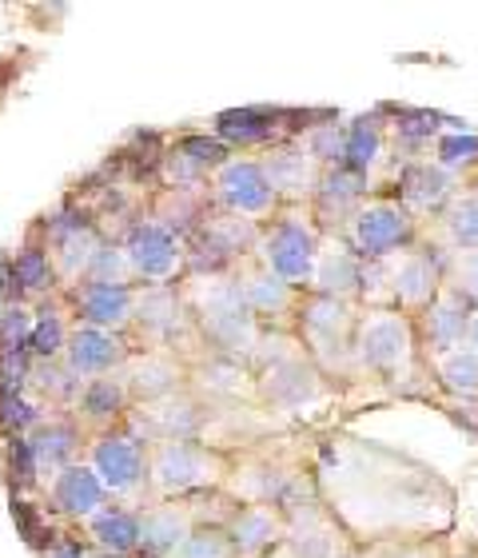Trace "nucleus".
Returning <instances> with one entry per match:
<instances>
[{
  "mask_svg": "<svg viewBox=\"0 0 478 558\" xmlns=\"http://www.w3.org/2000/svg\"><path fill=\"white\" fill-rule=\"evenodd\" d=\"M232 466L216 447L199 439L148 442V499L184 502L228 487Z\"/></svg>",
  "mask_w": 478,
  "mask_h": 558,
  "instance_id": "nucleus-1",
  "label": "nucleus"
},
{
  "mask_svg": "<svg viewBox=\"0 0 478 558\" xmlns=\"http://www.w3.org/2000/svg\"><path fill=\"white\" fill-rule=\"evenodd\" d=\"M355 303L347 300H331V295H311L304 291V300L295 307V331H299V343L311 355L323 375H347L359 372L355 367Z\"/></svg>",
  "mask_w": 478,
  "mask_h": 558,
  "instance_id": "nucleus-2",
  "label": "nucleus"
},
{
  "mask_svg": "<svg viewBox=\"0 0 478 558\" xmlns=\"http://www.w3.org/2000/svg\"><path fill=\"white\" fill-rule=\"evenodd\" d=\"M351 348H355L359 372H371L379 379H403L415 367V351H419L415 315L399 312V307H367L359 312Z\"/></svg>",
  "mask_w": 478,
  "mask_h": 558,
  "instance_id": "nucleus-3",
  "label": "nucleus"
},
{
  "mask_svg": "<svg viewBox=\"0 0 478 558\" xmlns=\"http://www.w3.org/2000/svg\"><path fill=\"white\" fill-rule=\"evenodd\" d=\"M319 244H323V232L311 220V208H280L275 220L263 223L256 259L268 271H275L283 283H292L295 291H307L319 259Z\"/></svg>",
  "mask_w": 478,
  "mask_h": 558,
  "instance_id": "nucleus-4",
  "label": "nucleus"
},
{
  "mask_svg": "<svg viewBox=\"0 0 478 558\" xmlns=\"http://www.w3.org/2000/svg\"><path fill=\"white\" fill-rule=\"evenodd\" d=\"M84 463L93 466V475L100 478L108 499L144 511V499H148V442H140L124 427L105 430V435H93Z\"/></svg>",
  "mask_w": 478,
  "mask_h": 558,
  "instance_id": "nucleus-5",
  "label": "nucleus"
},
{
  "mask_svg": "<svg viewBox=\"0 0 478 558\" xmlns=\"http://www.w3.org/2000/svg\"><path fill=\"white\" fill-rule=\"evenodd\" d=\"M343 240L363 259H391L419 244V220L395 196H367L343 228Z\"/></svg>",
  "mask_w": 478,
  "mask_h": 558,
  "instance_id": "nucleus-6",
  "label": "nucleus"
},
{
  "mask_svg": "<svg viewBox=\"0 0 478 558\" xmlns=\"http://www.w3.org/2000/svg\"><path fill=\"white\" fill-rule=\"evenodd\" d=\"M208 192L216 199V208L232 211V216H244L252 223H271L280 216V196L271 192L268 175H263V163L247 160V156H232L228 163H220L208 180Z\"/></svg>",
  "mask_w": 478,
  "mask_h": 558,
  "instance_id": "nucleus-7",
  "label": "nucleus"
},
{
  "mask_svg": "<svg viewBox=\"0 0 478 558\" xmlns=\"http://www.w3.org/2000/svg\"><path fill=\"white\" fill-rule=\"evenodd\" d=\"M120 247L128 256V268L136 288L144 283H175L184 279V240L160 228L156 220H136L128 232L120 235Z\"/></svg>",
  "mask_w": 478,
  "mask_h": 558,
  "instance_id": "nucleus-8",
  "label": "nucleus"
},
{
  "mask_svg": "<svg viewBox=\"0 0 478 558\" xmlns=\"http://www.w3.org/2000/svg\"><path fill=\"white\" fill-rule=\"evenodd\" d=\"M208 423V408L204 399L192 391L168 396L160 403H140L136 411H128L124 430H132L140 442H175V439H199V430Z\"/></svg>",
  "mask_w": 478,
  "mask_h": 558,
  "instance_id": "nucleus-9",
  "label": "nucleus"
},
{
  "mask_svg": "<svg viewBox=\"0 0 478 558\" xmlns=\"http://www.w3.org/2000/svg\"><path fill=\"white\" fill-rule=\"evenodd\" d=\"M128 360H132V348L124 336L105 331V327H88V324H81V319L72 324L69 348H64V367H69L81 384L100 379V375H120Z\"/></svg>",
  "mask_w": 478,
  "mask_h": 558,
  "instance_id": "nucleus-10",
  "label": "nucleus"
},
{
  "mask_svg": "<svg viewBox=\"0 0 478 558\" xmlns=\"http://www.w3.org/2000/svg\"><path fill=\"white\" fill-rule=\"evenodd\" d=\"M259 163H263V175H268L271 192L280 196L283 208H304V204L316 199L323 168H319L295 140H283V144L268 148L263 156H259Z\"/></svg>",
  "mask_w": 478,
  "mask_h": 558,
  "instance_id": "nucleus-11",
  "label": "nucleus"
},
{
  "mask_svg": "<svg viewBox=\"0 0 478 558\" xmlns=\"http://www.w3.org/2000/svg\"><path fill=\"white\" fill-rule=\"evenodd\" d=\"M64 300H69L72 315L81 324L124 336L132 327V315H136V283H93V279H84L81 288L64 291Z\"/></svg>",
  "mask_w": 478,
  "mask_h": 558,
  "instance_id": "nucleus-12",
  "label": "nucleus"
},
{
  "mask_svg": "<svg viewBox=\"0 0 478 558\" xmlns=\"http://www.w3.org/2000/svg\"><path fill=\"white\" fill-rule=\"evenodd\" d=\"M120 379L128 387L132 408L160 403V399L187 391V363L180 355H168V351H132Z\"/></svg>",
  "mask_w": 478,
  "mask_h": 558,
  "instance_id": "nucleus-13",
  "label": "nucleus"
},
{
  "mask_svg": "<svg viewBox=\"0 0 478 558\" xmlns=\"http://www.w3.org/2000/svg\"><path fill=\"white\" fill-rule=\"evenodd\" d=\"M232 276H235V283H240V291H244L247 312L256 315L259 324L283 327V319H295V307L304 300V291H295L292 283H283V279L263 268L256 256L244 259Z\"/></svg>",
  "mask_w": 478,
  "mask_h": 558,
  "instance_id": "nucleus-14",
  "label": "nucleus"
},
{
  "mask_svg": "<svg viewBox=\"0 0 478 558\" xmlns=\"http://www.w3.org/2000/svg\"><path fill=\"white\" fill-rule=\"evenodd\" d=\"M292 112L283 108H232V112H220L216 117V140L228 144V148H275L292 136Z\"/></svg>",
  "mask_w": 478,
  "mask_h": 558,
  "instance_id": "nucleus-15",
  "label": "nucleus"
},
{
  "mask_svg": "<svg viewBox=\"0 0 478 558\" xmlns=\"http://www.w3.org/2000/svg\"><path fill=\"white\" fill-rule=\"evenodd\" d=\"M307 291H311V295H331V300H347V303L359 300L363 256L347 244V240H343V235H323L316 271H311Z\"/></svg>",
  "mask_w": 478,
  "mask_h": 558,
  "instance_id": "nucleus-16",
  "label": "nucleus"
},
{
  "mask_svg": "<svg viewBox=\"0 0 478 558\" xmlns=\"http://www.w3.org/2000/svg\"><path fill=\"white\" fill-rule=\"evenodd\" d=\"M458 196V175L439 168L434 160H410L399 172V204L422 220V216H439V211Z\"/></svg>",
  "mask_w": 478,
  "mask_h": 558,
  "instance_id": "nucleus-17",
  "label": "nucleus"
},
{
  "mask_svg": "<svg viewBox=\"0 0 478 558\" xmlns=\"http://www.w3.org/2000/svg\"><path fill=\"white\" fill-rule=\"evenodd\" d=\"M256 387L259 396L275 403L283 411H299L307 408L311 399H319L323 391V372H319L311 355H295V360H283L275 367H263L256 372Z\"/></svg>",
  "mask_w": 478,
  "mask_h": 558,
  "instance_id": "nucleus-18",
  "label": "nucleus"
},
{
  "mask_svg": "<svg viewBox=\"0 0 478 558\" xmlns=\"http://www.w3.org/2000/svg\"><path fill=\"white\" fill-rule=\"evenodd\" d=\"M470 307L467 300H458L455 291H439V300L427 307V312L415 315V331H419V348L427 351V360L434 355H446L455 348H467V324H470Z\"/></svg>",
  "mask_w": 478,
  "mask_h": 558,
  "instance_id": "nucleus-19",
  "label": "nucleus"
},
{
  "mask_svg": "<svg viewBox=\"0 0 478 558\" xmlns=\"http://www.w3.org/2000/svg\"><path fill=\"white\" fill-rule=\"evenodd\" d=\"M45 490H48V502H52V514L69 519V523H84V519H93L100 507L112 502L88 463H72V466H64V471H57V475L45 483Z\"/></svg>",
  "mask_w": 478,
  "mask_h": 558,
  "instance_id": "nucleus-20",
  "label": "nucleus"
},
{
  "mask_svg": "<svg viewBox=\"0 0 478 558\" xmlns=\"http://www.w3.org/2000/svg\"><path fill=\"white\" fill-rule=\"evenodd\" d=\"M128 411H132V399H128V387H124L120 375L88 379V384L81 387L76 403H72V418L81 423V430H93V435L124 427Z\"/></svg>",
  "mask_w": 478,
  "mask_h": 558,
  "instance_id": "nucleus-21",
  "label": "nucleus"
},
{
  "mask_svg": "<svg viewBox=\"0 0 478 558\" xmlns=\"http://www.w3.org/2000/svg\"><path fill=\"white\" fill-rule=\"evenodd\" d=\"M196 531L192 502H148L140 511V547L136 558H172L187 535Z\"/></svg>",
  "mask_w": 478,
  "mask_h": 558,
  "instance_id": "nucleus-22",
  "label": "nucleus"
},
{
  "mask_svg": "<svg viewBox=\"0 0 478 558\" xmlns=\"http://www.w3.org/2000/svg\"><path fill=\"white\" fill-rule=\"evenodd\" d=\"M223 531H228V538H232L235 558H268L271 550L283 547V514H280V507L240 502Z\"/></svg>",
  "mask_w": 478,
  "mask_h": 558,
  "instance_id": "nucleus-23",
  "label": "nucleus"
},
{
  "mask_svg": "<svg viewBox=\"0 0 478 558\" xmlns=\"http://www.w3.org/2000/svg\"><path fill=\"white\" fill-rule=\"evenodd\" d=\"M81 531H84L88 550L117 555V558H136V547H140V511H136V507H124V502H108L93 519H84Z\"/></svg>",
  "mask_w": 478,
  "mask_h": 558,
  "instance_id": "nucleus-24",
  "label": "nucleus"
},
{
  "mask_svg": "<svg viewBox=\"0 0 478 558\" xmlns=\"http://www.w3.org/2000/svg\"><path fill=\"white\" fill-rule=\"evenodd\" d=\"M81 439H84V430L72 415H48L45 423L28 435L45 483L57 475V471H64V466L76 463V454H81Z\"/></svg>",
  "mask_w": 478,
  "mask_h": 558,
  "instance_id": "nucleus-25",
  "label": "nucleus"
},
{
  "mask_svg": "<svg viewBox=\"0 0 478 558\" xmlns=\"http://www.w3.org/2000/svg\"><path fill=\"white\" fill-rule=\"evenodd\" d=\"M187 384H196L208 396H240V391L256 384V372L244 360H232V355H220V351H204L199 360L187 363Z\"/></svg>",
  "mask_w": 478,
  "mask_h": 558,
  "instance_id": "nucleus-26",
  "label": "nucleus"
},
{
  "mask_svg": "<svg viewBox=\"0 0 478 558\" xmlns=\"http://www.w3.org/2000/svg\"><path fill=\"white\" fill-rule=\"evenodd\" d=\"M387 124L379 117H359L347 124V140H343V168L359 175H375L379 163H387Z\"/></svg>",
  "mask_w": 478,
  "mask_h": 558,
  "instance_id": "nucleus-27",
  "label": "nucleus"
},
{
  "mask_svg": "<svg viewBox=\"0 0 478 558\" xmlns=\"http://www.w3.org/2000/svg\"><path fill=\"white\" fill-rule=\"evenodd\" d=\"M439 252H475L478 247V192H458L439 216Z\"/></svg>",
  "mask_w": 478,
  "mask_h": 558,
  "instance_id": "nucleus-28",
  "label": "nucleus"
},
{
  "mask_svg": "<svg viewBox=\"0 0 478 558\" xmlns=\"http://www.w3.org/2000/svg\"><path fill=\"white\" fill-rule=\"evenodd\" d=\"M72 324H76V315H72L69 303H45L33 319V336H28V355L40 363H57L64 360V348H69V336H72Z\"/></svg>",
  "mask_w": 478,
  "mask_h": 558,
  "instance_id": "nucleus-29",
  "label": "nucleus"
},
{
  "mask_svg": "<svg viewBox=\"0 0 478 558\" xmlns=\"http://www.w3.org/2000/svg\"><path fill=\"white\" fill-rule=\"evenodd\" d=\"M9 276H16V291H28V295H52L60 288L48 244H24L9 264Z\"/></svg>",
  "mask_w": 478,
  "mask_h": 558,
  "instance_id": "nucleus-30",
  "label": "nucleus"
},
{
  "mask_svg": "<svg viewBox=\"0 0 478 558\" xmlns=\"http://www.w3.org/2000/svg\"><path fill=\"white\" fill-rule=\"evenodd\" d=\"M427 363H431V372L443 391H451V396H458V399L478 396V355L470 348H455V351H446V355H434V360H427Z\"/></svg>",
  "mask_w": 478,
  "mask_h": 558,
  "instance_id": "nucleus-31",
  "label": "nucleus"
},
{
  "mask_svg": "<svg viewBox=\"0 0 478 558\" xmlns=\"http://www.w3.org/2000/svg\"><path fill=\"white\" fill-rule=\"evenodd\" d=\"M343 140H347V124H339L335 117H323L319 124H311L304 136H295V144H299L323 172H331V168H343Z\"/></svg>",
  "mask_w": 478,
  "mask_h": 558,
  "instance_id": "nucleus-32",
  "label": "nucleus"
},
{
  "mask_svg": "<svg viewBox=\"0 0 478 558\" xmlns=\"http://www.w3.org/2000/svg\"><path fill=\"white\" fill-rule=\"evenodd\" d=\"M431 160L455 175L478 172V132H467L463 124H451V129L439 132V140H434Z\"/></svg>",
  "mask_w": 478,
  "mask_h": 558,
  "instance_id": "nucleus-33",
  "label": "nucleus"
},
{
  "mask_svg": "<svg viewBox=\"0 0 478 558\" xmlns=\"http://www.w3.org/2000/svg\"><path fill=\"white\" fill-rule=\"evenodd\" d=\"M439 132H443V117L439 112H415V108H399L387 124V136L403 148H431Z\"/></svg>",
  "mask_w": 478,
  "mask_h": 558,
  "instance_id": "nucleus-34",
  "label": "nucleus"
},
{
  "mask_svg": "<svg viewBox=\"0 0 478 558\" xmlns=\"http://www.w3.org/2000/svg\"><path fill=\"white\" fill-rule=\"evenodd\" d=\"M40 423H45V411H40V403H33V399L24 396V391L0 396V430H9V439H28Z\"/></svg>",
  "mask_w": 478,
  "mask_h": 558,
  "instance_id": "nucleus-35",
  "label": "nucleus"
},
{
  "mask_svg": "<svg viewBox=\"0 0 478 558\" xmlns=\"http://www.w3.org/2000/svg\"><path fill=\"white\" fill-rule=\"evenodd\" d=\"M443 288L455 291L458 300H467L470 307H478V247L475 252H446Z\"/></svg>",
  "mask_w": 478,
  "mask_h": 558,
  "instance_id": "nucleus-36",
  "label": "nucleus"
},
{
  "mask_svg": "<svg viewBox=\"0 0 478 558\" xmlns=\"http://www.w3.org/2000/svg\"><path fill=\"white\" fill-rule=\"evenodd\" d=\"M172 558H235V547L223 526H196Z\"/></svg>",
  "mask_w": 478,
  "mask_h": 558,
  "instance_id": "nucleus-37",
  "label": "nucleus"
},
{
  "mask_svg": "<svg viewBox=\"0 0 478 558\" xmlns=\"http://www.w3.org/2000/svg\"><path fill=\"white\" fill-rule=\"evenodd\" d=\"M12 519H16V526H21V535L33 543L40 555L48 550V543L57 538V531H52V523H48V514L36 507V502L28 499H12Z\"/></svg>",
  "mask_w": 478,
  "mask_h": 558,
  "instance_id": "nucleus-38",
  "label": "nucleus"
},
{
  "mask_svg": "<svg viewBox=\"0 0 478 558\" xmlns=\"http://www.w3.org/2000/svg\"><path fill=\"white\" fill-rule=\"evenodd\" d=\"M88 279H93V283H136L120 240H108V244L96 252L93 268H88Z\"/></svg>",
  "mask_w": 478,
  "mask_h": 558,
  "instance_id": "nucleus-39",
  "label": "nucleus"
},
{
  "mask_svg": "<svg viewBox=\"0 0 478 558\" xmlns=\"http://www.w3.org/2000/svg\"><path fill=\"white\" fill-rule=\"evenodd\" d=\"M9 475L16 478V490L40 487L45 475H40V463L33 454V442L28 439H9Z\"/></svg>",
  "mask_w": 478,
  "mask_h": 558,
  "instance_id": "nucleus-40",
  "label": "nucleus"
},
{
  "mask_svg": "<svg viewBox=\"0 0 478 558\" xmlns=\"http://www.w3.org/2000/svg\"><path fill=\"white\" fill-rule=\"evenodd\" d=\"M88 555H93L88 543H84V538H72V535H57L45 550V558H88Z\"/></svg>",
  "mask_w": 478,
  "mask_h": 558,
  "instance_id": "nucleus-41",
  "label": "nucleus"
},
{
  "mask_svg": "<svg viewBox=\"0 0 478 558\" xmlns=\"http://www.w3.org/2000/svg\"><path fill=\"white\" fill-rule=\"evenodd\" d=\"M391 558H443V550L434 547V543H419V547H399Z\"/></svg>",
  "mask_w": 478,
  "mask_h": 558,
  "instance_id": "nucleus-42",
  "label": "nucleus"
},
{
  "mask_svg": "<svg viewBox=\"0 0 478 558\" xmlns=\"http://www.w3.org/2000/svg\"><path fill=\"white\" fill-rule=\"evenodd\" d=\"M467 348L478 355V307L470 312V324H467Z\"/></svg>",
  "mask_w": 478,
  "mask_h": 558,
  "instance_id": "nucleus-43",
  "label": "nucleus"
},
{
  "mask_svg": "<svg viewBox=\"0 0 478 558\" xmlns=\"http://www.w3.org/2000/svg\"><path fill=\"white\" fill-rule=\"evenodd\" d=\"M343 558H379V555H363V550H347Z\"/></svg>",
  "mask_w": 478,
  "mask_h": 558,
  "instance_id": "nucleus-44",
  "label": "nucleus"
},
{
  "mask_svg": "<svg viewBox=\"0 0 478 558\" xmlns=\"http://www.w3.org/2000/svg\"><path fill=\"white\" fill-rule=\"evenodd\" d=\"M268 558H292V555H287V550H283V547H280V550H271V555H268Z\"/></svg>",
  "mask_w": 478,
  "mask_h": 558,
  "instance_id": "nucleus-45",
  "label": "nucleus"
},
{
  "mask_svg": "<svg viewBox=\"0 0 478 558\" xmlns=\"http://www.w3.org/2000/svg\"><path fill=\"white\" fill-rule=\"evenodd\" d=\"M88 558H117V555H100V550H93V555H88Z\"/></svg>",
  "mask_w": 478,
  "mask_h": 558,
  "instance_id": "nucleus-46",
  "label": "nucleus"
}]
</instances>
